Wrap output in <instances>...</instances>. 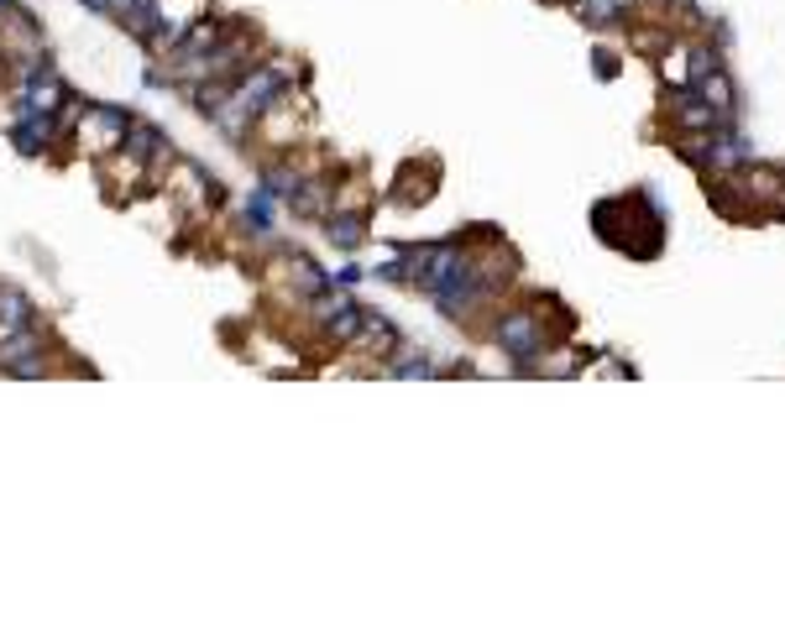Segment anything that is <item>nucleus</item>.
<instances>
[{"label":"nucleus","instance_id":"f257e3e1","mask_svg":"<svg viewBox=\"0 0 785 627\" xmlns=\"http://www.w3.org/2000/svg\"><path fill=\"white\" fill-rule=\"evenodd\" d=\"M126 126H131V116H126L121 105H79V116H74V141H79L84 152L110 157L116 147H121Z\"/></svg>","mask_w":785,"mask_h":627},{"label":"nucleus","instance_id":"f03ea898","mask_svg":"<svg viewBox=\"0 0 785 627\" xmlns=\"http://www.w3.org/2000/svg\"><path fill=\"white\" fill-rule=\"evenodd\" d=\"M121 152L137 157L141 168H162V162L173 157V141L162 137L152 120H131V126H126V137H121Z\"/></svg>","mask_w":785,"mask_h":627},{"label":"nucleus","instance_id":"7ed1b4c3","mask_svg":"<svg viewBox=\"0 0 785 627\" xmlns=\"http://www.w3.org/2000/svg\"><path fill=\"white\" fill-rule=\"evenodd\" d=\"M278 277L288 283V294L299 298V304H309V298H320L325 288H330V277L309 262V256H283L278 262Z\"/></svg>","mask_w":785,"mask_h":627},{"label":"nucleus","instance_id":"20e7f679","mask_svg":"<svg viewBox=\"0 0 785 627\" xmlns=\"http://www.w3.org/2000/svg\"><path fill=\"white\" fill-rule=\"evenodd\" d=\"M158 6V26H162V47L179 42L200 17H210V0H152Z\"/></svg>","mask_w":785,"mask_h":627},{"label":"nucleus","instance_id":"39448f33","mask_svg":"<svg viewBox=\"0 0 785 627\" xmlns=\"http://www.w3.org/2000/svg\"><path fill=\"white\" fill-rule=\"evenodd\" d=\"M325 241L341 246V252H357V246L367 241V215L362 210H341V204H336L330 220H325Z\"/></svg>","mask_w":785,"mask_h":627},{"label":"nucleus","instance_id":"423d86ee","mask_svg":"<svg viewBox=\"0 0 785 627\" xmlns=\"http://www.w3.org/2000/svg\"><path fill=\"white\" fill-rule=\"evenodd\" d=\"M273 225H278V199H273L257 183V194H246V204H242V231L257 235V241H267V235H273Z\"/></svg>","mask_w":785,"mask_h":627}]
</instances>
